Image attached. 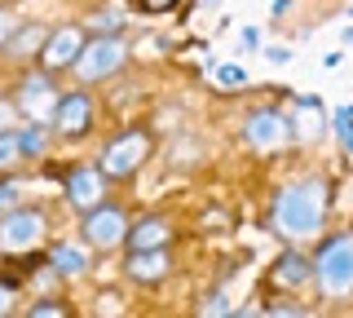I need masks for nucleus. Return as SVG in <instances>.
Returning a JSON list of instances; mask_svg holds the SVG:
<instances>
[{
	"mask_svg": "<svg viewBox=\"0 0 353 318\" xmlns=\"http://www.w3.org/2000/svg\"><path fill=\"white\" fill-rule=\"evenodd\" d=\"M327 203H331V186L327 177H301L287 181L274 195L270 208V230L279 239H314L327 226Z\"/></svg>",
	"mask_w": 353,
	"mask_h": 318,
	"instance_id": "f257e3e1",
	"label": "nucleus"
},
{
	"mask_svg": "<svg viewBox=\"0 0 353 318\" xmlns=\"http://www.w3.org/2000/svg\"><path fill=\"white\" fill-rule=\"evenodd\" d=\"M314 283L327 301H340V296L353 292V230L345 235H327L314 252Z\"/></svg>",
	"mask_w": 353,
	"mask_h": 318,
	"instance_id": "f03ea898",
	"label": "nucleus"
},
{
	"mask_svg": "<svg viewBox=\"0 0 353 318\" xmlns=\"http://www.w3.org/2000/svg\"><path fill=\"white\" fill-rule=\"evenodd\" d=\"M150 133L146 128H124V133H115L102 146V155H97V168L106 172V181H119V177H132V172L141 168V163L150 159Z\"/></svg>",
	"mask_w": 353,
	"mask_h": 318,
	"instance_id": "7ed1b4c3",
	"label": "nucleus"
},
{
	"mask_svg": "<svg viewBox=\"0 0 353 318\" xmlns=\"http://www.w3.org/2000/svg\"><path fill=\"white\" fill-rule=\"evenodd\" d=\"M124 62H128V45L119 36H110V31H102V36H93L84 45V53L75 58V75H80V80H110Z\"/></svg>",
	"mask_w": 353,
	"mask_h": 318,
	"instance_id": "20e7f679",
	"label": "nucleus"
},
{
	"mask_svg": "<svg viewBox=\"0 0 353 318\" xmlns=\"http://www.w3.org/2000/svg\"><path fill=\"white\" fill-rule=\"evenodd\" d=\"M296 119L274 111V106H256V111H248V119H243V141H248L252 150H274L283 146V141H292L296 133Z\"/></svg>",
	"mask_w": 353,
	"mask_h": 318,
	"instance_id": "39448f33",
	"label": "nucleus"
},
{
	"mask_svg": "<svg viewBox=\"0 0 353 318\" xmlns=\"http://www.w3.org/2000/svg\"><path fill=\"white\" fill-rule=\"evenodd\" d=\"M84 244H93V248H119L128 239V217H124V208L119 203H97V208H88L84 212Z\"/></svg>",
	"mask_w": 353,
	"mask_h": 318,
	"instance_id": "423d86ee",
	"label": "nucleus"
},
{
	"mask_svg": "<svg viewBox=\"0 0 353 318\" xmlns=\"http://www.w3.org/2000/svg\"><path fill=\"white\" fill-rule=\"evenodd\" d=\"M44 239V212L36 208H9L0 212V248L5 252H27Z\"/></svg>",
	"mask_w": 353,
	"mask_h": 318,
	"instance_id": "0eeeda50",
	"label": "nucleus"
},
{
	"mask_svg": "<svg viewBox=\"0 0 353 318\" xmlns=\"http://www.w3.org/2000/svg\"><path fill=\"white\" fill-rule=\"evenodd\" d=\"M53 133L58 137H84L88 124H93V97H88L84 89H71L58 97V111H53Z\"/></svg>",
	"mask_w": 353,
	"mask_h": 318,
	"instance_id": "6e6552de",
	"label": "nucleus"
},
{
	"mask_svg": "<svg viewBox=\"0 0 353 318\" xmlns=\"http://www.w3.org/2000/svg\"><path fill=\"white\" fill-rule=\"evenodd\" d=\"M58 97H62V93H53L49 71L22 75V84H18V106H22V115H27V119H53V111H58Z\"/></svg>",
	"mask_w": 353,
	"mask_h": 318,
	"instance_id": "1a4fd4ad",
	"label": "nucleus"
},
{
	"mask_svg": "<svg viewBox=\"0 0 353 318\" xmlns=\"http://www.w3.org/2000/svg\"><path fill=\"white\" fill-rule=\"evenodd\" d=\"M84 31L80 27H58V31H49V40H44V49H40V62H44V71H62V67H75V58L84 53Z\"/></svg>",
	"mask_w": 353,
	"mask_h": 318,
	"instance_id": "9d476101",
	"label": "nucleus"
},
{
	"mask_svg": "<svg viewBox=\"0 0 353 318\" xmlns=\"http://www.w3.org/2000/svg\"><path fill=\"white\" fill-rule=\"evenodd\" d=\"M106 195V172L97 168H71V177H66V203L80 208V212H88V208H97Z\"/></svg>",
	"mask_w": 353,
	"mask_h": 318,
	"instance_id": "9b49d317",
	"label": "nucleus"
},
{
	"mask_svg": "<svg viewBox=\"0 0 353 318\" xmlns=\"http://www.w3.org/2000/svg\"><path fill=\"white\" fill-rule=\"evenodd\" d=\"M124 274L132 283H159L168 274V248H132L124 261Z\"/></svg>",
	"mask_w": 353,
	"mask_h": 318,
	"instance_id": "f8f14e48",
	"label": "nucleus"
},
{
	"mask_svg": "<svg viewBox=\"0 0 353 318\" xmlns=\"http://www.w3.org/2000/svg\"><path fill=\"white\" fill-rule=\"evenodd\" d=\"M270 279L279 283V288H309V283H314V257H305V252L287 248L283 257L274 261Z\"/></svg>",
	"mask_w": 353,
	"mask_h": 318,
	"instance_id": "ddd939ff",
	"label": "nucleus"
},
{
	"mask_svg": "<svg viewBox=\"0 0 353 318\" xmlns=\"http://www.w3.org/2000/svg\"><path fill=\"white\" fill-rule=\"evenodd\" d=\"M44 40H49V31H44L40 23H27V27H18L14 36L0 45V53H5V58H31V53L44 49Z\"/></svg>",
	"mask_w": 353,
	"mask_h": 318,
	"instance_id": "4468645a",
	"label": "nucleus"
},
{
	"mask_svg": "<svg viewBox=\"0 0 353 318\" xmlns=\"http://www.w3.org/2000/svg\"><path fill=\"white\" fill-rule=\"evenodd\" d=\"M168 235H172V230H168V217H141L137 226H128V239H124V244L128 248H163V244H168Z\"/></svg>",
	"mask_w": 353,
	"mask_h": 318,
	"instance_id": "2eb2a0df",
	"label": "nucleus"
},
{
	"mask_svg": "<svg viewBox=\"0 0 353 318\" xmlns=\"http://www.w3.org/2000/svg\"><path fill=\"white\" fill-rule=\"evenodd\" d=\"M49 266H53V274H62V279H80L88 270V257H84L80 244H58L49 252Z\"/></svg>",
	"mask_w": 353,
	"mask_h": 318,
	"instance_id": "dca6fc26",
	"label": "nucleus"
},
{
	"mask_svg": "<svg viewBox=\"0 0 353 318\" xmlns=\"http://www.w3.org/2000/svg\"><path fill=\"white\" fill-rule=\"evenodd\" d=\"M18 137H22V155H27V159L44 155V146H49V128H44V119H31Z\"/></svg>",
	"mask_w": 353,
	"mask_h": 318,
	"instance_id": "f3484780",
	"label": "nucleus"
},
{
	"mask_svg": "<svg viewBox=\"0 0 353 318\" xmlns=\"http://www.w3.org/2000/svg\"><path fill=\"white\" fill-rule=\"evenodd\" d=\"M27 155H22V137L14 133V128H0V172L14 168V163H22Z\"/></svg>",
	"mask_w": 353,
	"mask_h": 318,
	"instance_id": "a211bd4d",
	"label": "nucleus"
},
{
	"mask_svg": "<svg viewBox=\"0 0 353 318\" xmlns=\"http://www.w3.org/2000/svg\"><path fill=\"white\" fill-rule=\"evenodd\" d=\"M331 124H336V137H340V146H345V155L353 159V106H340Z\"/></svg>",
	"mask_w": 353,
	"mask_h": 318,
	"instance_id": "6ab92c4d",
	"label": "nucleus"
},
{
	"mask_svg": "<svg viewBox=\"0 0 353 318\" xmlns=\"http://www.w3.org/2000/svg\"><path fill=\"white\" fill-rule=\"evenodd\" d=\"M199 314H203V318H208V314H216V318H221V314H234V305H230V296H225V292H212V296H203Z\"/></svg>",
	"mask_w": 353,
	"mask_h": 318,
	"instance_id": "aec40b11",
	"label": "nucleus"
},
{
	"mask_svg": "<svg viewBox=\"0 0 353 318\" xmlns=\"http://www.w3.org/2000/svg\"><path fill=\"white\" fill-rule=\"evenodd\" d=\"M216 84H225V89H239V84H248V71L243 67H216Z\"/></svg>",
	"mask_w": 353,
	"mask_h": 318,
	"instance_id": "412c9836",
	"label": "nucleus"
},
{
	"mask_svg": "<svg viewBox=\"0 0 353 318\" xmlns=\"http://www.w3.org/2000/svg\"><path fill=\"white\" fill-rule=\"evenodd\" d=\"M18 186L14 181H0V212H9V208H18Z\"/></svg>",
	"mask_w": 353,
	"mask_h": 318,
	"instance_id": "4be33fe9",
	"label": "nucleus"
},
{
	"mask_svg": "<svg viewBox=\"0 0 353 318\" xmlns=\"http://www.w3.org/2000/svg\"><path fill=\"white\" fill-rule=\"evenodd\" d=\"M239 49H243V53H256V49H261V31H256V27H243V31H239Z\"/></svg>",
	"mask_w": 353,
	"mask_h": 318,
	"instance_id": "5701e85b",
	"label": "nucleus"
},
{
	"mask_svg": "<svg viewBox=\"0 0 353 318\" xmlns=\"http://www.w3.org/2000/svg\"><path fill=\"white\" fill-rule=\"evenodd\" d=\"M62 318L66 314V305H53V301H40V305H31V318Z\"/></svg>",
	"mask_w": 353,
	"mask_h": 318,
	"instance_id": "b1692460",
	"label": "nucleus"
},
{
	"mask_svg": "<svg viewBox=\"0 0 353 318\" xmlns=\"http://www.w3.org/2000/svg\"><path fill=\"white\" fill-rule=\"evenodd\" d=\"M265 58H270L274 67H287V62H292V49H287V45H270V49H265Z\"/></svg>",
	"mask_w": 353,
	"mask_h": 318,
	"instance_id": "393cba45",
	"label": "nucleus"
},
{
	"mask_svg": "<svg viewBox=\"0 0 353 318\" xmlns=\"http://www.w3.org/2000/svg\"><path fill=\"white\" fill-rule=\"evenodd\" d=\"M119 23H124V18H119L115 9H110V14H102V18H97V31H110V36H119Z\"/></svg>",
	"mask_w": 353,
	"mask_h": 318,
	"instance_id": "a878e982",
	"label": "nucleus"
},
{
	"mask_svg": "<svg viewBox=\"0 0 353 318\" xmlns=\"http://www.w3.org/2000/svg\"><path fill=\"white\" fill-rule=\"evenodd\" d=\"M176 0H141V9H150V14H163V9H172Z\"/></svg>",
	"mask_w": 353,
	"mask_h": 318,
	"instance_id": "bb28decb",
	"label": "nucleus"
},
{
	"mask_svg": "<svg viewBox=\"0 0 353 318\" xmlns=\"http://www.w3.org/2000/svg\"><path fill=\"white\" fill-rule=\"evenodd\" d=\"M9 31H14V23H9V14H0V45L9 40Z\"/></svg>",
	"mask_w": 353,
	"mask_h": 318,
	"instance_id": "cd10ccee",
	"label": "nucleus"
},
{
	"mask_svg": "<svg viewBox=\"0 0 353 318\" xmlns=\"http://www.w3.org/2000/svg\"><path fill=\"white\" fill-rule=\"evenodd\" d=\"M287 9H292V0H274V9H270V14H274V18H283Z\"/></svg>",
	"mask_w": 353,
	"mask_h": 318,
	"instance_id": "c85d7f7f",
	"label": "nucleus"
},
{
	"mask_svg": "<svg viewBox=\"0 0 353 318\" xmlns=\"http://www.w3.org/2000/svg\"><path fill=\"white\" fill-rule=\"evenodd\" d=\"M0 314H9V288H0Z\"/></svg>",
	"mask_w": 353,
	"mask_h": 318,
	"instance_id": "c756f323",
	"label": "nucleus"
},
{
	"mask_svg": "<svg viewBox=\"0 0 353 318\" xmlns=\"http://www.w3.org/2000/svg\"><path fill=\"white\" fill-rule=\"evenodd\" d=\"M340 40H345V45H353V23H349L345 31H340Z\"/></svg>",
	"mask_w": 353,
	"mask_h": 318,
	"instance_id": "7c9ffc66",
	"label": "nucleus"
},
{
	"mask_svg": "<svg viewBox=\"0 0 353 318\" xmlns=\"http://www.w3.org/2000/svg\"><path fill=\"white\" fill-rule=\"evenodd\" d=\"M349 18H353V5H349Z\"/></svg>",
	"mask_w": 353,
	"mask_h": 318,
	"instance_id": "2f4dec72",
	"label": "nucleus"
}]
</instances>
